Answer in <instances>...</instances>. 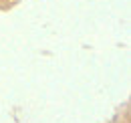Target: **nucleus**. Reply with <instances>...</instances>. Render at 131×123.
I'll return each mask as SVG.
<instances>
[]
</instances>
